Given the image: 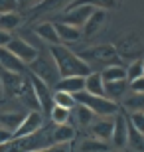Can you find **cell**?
<instances>
[{"label":"cell","mask_w":144,"mask_h":152,"mask_svg":"<svg viewBox=\"0 0 144 152\" xmlns=\"http://www.w3.org/2000/svg\"><path fill=\"white\" fill-rule=\"evenodd\" d=\"M50 117H51V123L53 124H69V121H71V111L69 109H63V107H57V105H53V109L50 111Z\"/></svg>","instance_id":"f1b7e54d"},{"label":"cell","mask_w":144,"mask_h":152,"mask_svg":"<svg viewBox=\"0 0 144 152\" xmlns=\"http://www.w3.org/2000/svg\"><path fill=\"white\" fill-rule=\"evenodd\" d=\"M75 101L79 103V105H85V107H89L91 111H93L97 117H115V115L121 113V103L116 101H111L109 97H97V95H91V93H87V91H83V93H77L75 95Z\"/></svg>","instance_id":"3957f363"},{"label":"cell","mask_w":144,"mask_h":152,"mask_svg":"<svg viewBox=\"0 0 144 152\" xmlns=\"http://www.w3.org/2000/svg\"><path fill=\"white\" fill-rule=\"evenodd\" d=\"M101 75H103V79H105V83L122 81V79H126V67H122V65H111V67L103 69Z\"/></svg>","instance_id":"4316f807"},{"label":"cell","mask_w":144,"mask_h":152,"mask_svg":"<svg viewBox=\"0 0 144 152\" xmlns=\"http://www.w3.org/2000/svg\"><path fill=\"white\" fill-rule=\"evenodd\" d=\"M30 67H32V75H36V77H39L42 81H45L50 87H56V85L59 83L61 75H59V69H57L50 50L39 51V56L36 57V61H34Z\"/></svg>","instance_id":"277c9868"},{"label":"cell","mask_w":144,"mask_h":152,"mask_svg":"<svg viewBox=\"0 0 144 152\" xmlns=\"http://www.w3.org/2000/svg\"><path fill=\"white\" fill-rule=\"evenodd\" d=\"M8 50H10L20 61L26 63V65H32V63L36 61V57L39 56L38 48L32 45L30 42H26L24 38H12V42L8 44Z\"/></svg>","instance_id":"8992f818"},{"label":"cell","mask_w":144,"mask_h":152,"mask_svg":"<svg viewBox=\"0 0 144 152\" xmlns=\"http://www.w3.org/2000/svg\"><path fill=\"white\" fill-rule=\"evenodd\" d=\"M128 87H130L132 93H144V75L134 79V81H128Z\"/></svg>","instance_id":"836d02e7"},{"label":"cell","mask_w":144,"mask_h":152,"mask_svg":"<svg viewBox=\"0 0 144 152\" xmlns=\"http://www.w3.org/2000/svg\"><path fill=\"white\" fill-rule=\"evenodd\" d=\"M115 4H116V0H75L69 8H75V6H93V8H99V10H107V8H113Z\"/></svg>","instance_id":"f546056e"},{"label":"cell","mask_w":144,"mask_h":152,"mask_svg":"<svg viewBox=\"0 0 144 152\" xmlns=\"http://www.w3.org/2000/svg\"><path fill=\"white\" fill-rule=\"evenodd\" d=\"M12 138H14V132H10L8 129H2V126H0V146L6 144V142H10Z\"/></svg>","instance_id":"d590c367"},{"label":"cell","mask_w":144,"mask_h":152,"mask_svg":"<svg viewBox=\"0 0 144 152\" xmlns=\"http://www.w3.org/2000/svg\"><path fill=\"white\" fill-rule=\"evenodd\" d=\"M44 2V0H18V6H22V8H26V10H34L36 6H39Z\"/></svg>","instance_id":"e575fe53"},{"label":"cell","mask_w":144,"mask_h":152,"mask_svg":"<svg viewBox=\"0 0 144 152\" xmlns=\"http://www.w3.org/2000/svg\"><path fill=\"white\" fill-rule=\"evenodd\" d=\"M128 142V117L122 113L115 115V129H113V148H126Z\"/></svg>","instance_id":"30bf717a"},{"label":"cell","mask_w":144,"mask_h":152,"mask_svg":"<svg viewBox=\"0 0 144 152\" xmlns=\"http://www.w3.org/2000/svg\"><path fill=\"white\" fill-rule=\"evenodd\" d=\"M109 152H132V150H128V148H113Z\"/></svg>","instance_id":"74e56055"},{"label":"cell","mask_w":144,"mask_h":152,"mask_svg":"<svg viewBox=\"0 0 144 152\" xmlns=\"http://www.w3.org/2000/svg\"><path fill=\"white\" fill-rule=\"evenodd\" d=\"M30 81L34 85V93H36V99L39 103V109L42 111H51L53 109V93H51V87L32 73H30Z\"/></svg>","instance_id":"ba28073f"},{"label":"cell","mask_w":144,"mask_h":152,"mask_svg":"<svg viewBox=\"0 0 144 152\" xmlns=\"http://www.w3.org/2000/svg\"><path fill=\"white\" fill-rule=\"evenodd\" d=\"M26 115L28 113H12V111L0 113V126L2 129H8L10 132H16L18 126L22 124V121L26 118Z\"/></svg>","instance_id":"44dd1931"},{"label":"cell","mask_w":144,"mask_h":152,"mask_svg":"<svg viewBox=\"0 0 144 152\" xmlns=\"http://www.w3.org/2000/svg\"><path fill=\"white\" fill-rule=\"evenodd\" d=\"M126 148H128V150H132V152H144V134L138 132L130 123H128V142H126Z\"/></svg>","instance_id":"cb8c5ba5"},{"label":"cell","mask_w":144,"mask_h":152,"mask_svg":"<svg viewBox=\"0 0 144 152\" xmlns=\"http://www.w3.org/2000/svg\"><path fill=\"white\" fill-rule=\"evenodd\" d=\"M85 91L97 97H105V79L101 71H93L91 75L85 77Z\"/></svg>","instance_id":"ac0fdd59"},{"label":"cell","mask_w":144,"mask_h":152,"mask_svg":"<svg viewBox=\"0 0 144 152\" xmlns=\"http://www.w3.org/2000/svg\"><path fill=\"white\" fill-rule=\"evenodd\" d=\"M20 6H18V0H0V16L2 14H10V12H16Z\"/></svg>","instance_id":"d6a6232c"},{"label":"cell","mask_w":144,"mask_h":152,"mask_svg":"<svg viewBox=\"0 0 144 152\" xmlns=\"http://www.w3.org/2000/svg\"><path fill=\"white\" fill-rule=\"evenodd\" d=\"M73 117H75V121H77L79 126H85V129H89V126L97 121V115H95L89 107L79 105V103H77V107L73 109Z\"/></svg>","instance_id":"7402d4cb"},{"label":"cell","mask_w":144,"mask_h":152,"mask_svg":"<svg viewBox=\"0 0 144 152\" xmlns=\"http://www.w3.org/2000/svg\"><path fill=\"white\" fill-rule=\"evenodd\" d=\"M44 129V115L39 111H30L26 115V118L22 121V124L18 126V130L14 132V138H20V136H30L34 132Z\"/></svg>","instance_id":"9c48e42d"},{"label":"cell","mask_w":144,"mask_h":152,"mask_svg":"<svg viewBox=\"0 0 144 152\" xmlns=\"http://www.w3.org/2000/svg\"><path fill=\"white\" fill-rule=\"evenodd\" d=\"M10 42H12V34H10V32H4V30H0V48H8Z\"/></svg>","instance_id":"8d00e7d4"},{"label":"cell","mask_w":144,"mask_h":152,"mask_svg":"<svg viewBox=\"0 0 144 152\" xmlns=\"http://www.w3.org/2000/svg\"><path fill=\"white\" fill-rule=\"evenodd\" d=\"M113 150L111 142H103L99 138H85L81 144H79V152H109Z\"/></svg>","instance_id":"603a6c76"},{"label":"cell","mask_w":144,"mask_h":152,"mask_svg":"<svg viewBox=\"0 0 144 152\" xmlns=\"http://www.w3.org/2000/svg\"><path fill=\"white\" fill-rule=\"evenodd\" d=\"M0 67L4 71H10V73H22L26 63L20 61L8 48H0Z\"/></svg>","instance_id":"7c38bea8"},{"label":"cell","mask_w":144,"mask_h":152,"mask_svg":"<svg viewBox=\"0 0 144 152\" xmlns=\"http://www.w3.org/2000/svg\"><path fill=\"white\" fill-rule=\"evenodd\" d=\"M53 61H56L57 69H59L61 77H87L93 73V69L85 61L81 56H77L75 51H71L67 45L57 44V45H48Z\"/></svg>","instance_id":"6da1fadb"},{"label":"cell","mask_w":144,"mask_h":152,"mask_svg":"<svg viewBox=\"0 0 144 152\" xmlns=\"http://www.w3.org/2000/svg\"><path fill=\"white\" fill-rule=\"evenodd\" d=\"M51 144H56L53 142V126H50V129L44 126L42 130H38L30 136L12 138L10 142L0 146V152H36V150H44Z\"/></svg>","instance_id":"7a4b0ae2"},{"label":"cell","mask_w":144,"mask_h":152,"mask_svg":"<svg viewBox=\"0 0 144 152\" xmlns=\"http://www.w3.org/2000/svg\"><path fill=\"white\" fill-rule=\"evenodd\" d=\"M128 123L132 124L138 132L144 134V113H130L128 115Z\"/></svg>","instance_id":"1f68e13d"},{"label":"cell","mask_w":144,"mask_h":152,"mask_svg":"<svg viewBox=\"0 0 144 152\" xmlns=\"http://www.w3.org/2000/svg\"><path fill=\"white\" fill-rule=\"evenodd\" d=\"M22 26V16L18 12H10V14H2L0 16V30L4 32H12Z\"/></svg>","instance_id":"484cf974"},{"label":"cell","mask_w":144,"mask_h":152,"mask_svg":"<svg viewBox=\"0 0 144 152\" xmlns=\"http://www.w3.org/2000/svg\"><path fill=\"white\" fill-rule=\"evenodd\" d=\"M56 30H57V36H59L61 44L63 42H79V39L83 38L81 28H75V26H69V24L56 22Z\"/></svg>","instance_id":"d6986e66"},{"label":"cell","mask_w":144,"mask_h":152,"mask_svg":"<svg viewBox=\"0 0 144 152\" xmlns=\"http://www.w3.org/2000/svg\"><path fill=\"white\" fill-rule=\"evenodd\" d=\"M105 22H107V10H99V8H97V10L91 14V18L85 22V26L81 28L83 38H91V36H95L103 26H105Z\"/></svg>","instance_id":"4fadbf2b"},{"label":"cell","mask_w":144,"mask_h":152,"mask_svg":"<svg viewBox=\"0 0 144 152\" xmlns=\"http://www.w3.org/2000/svg\"><path fill=\"white\" fill-rule=\"evenodd\" d=\"M144 75V67H142V59H134L130 61V65L126 67V79L128 81H134Z\"/></svg>","instance_id":"4dcf8cb0"},{"label":"cell","mask_w":144,"mask_h":152,"mask_svg":"<svg viewBox=\"0 0 144 152\" xmlns=\"http://www.w3.org/2000/svg\"><path fill=\"white\" fill-rule=\"evenodd\" d=\"M2 95H4V87H2V77H0V99H2Z\"/></svg>","instance_id":"f35d334b"},{"label":"cell","mask_w":144,"mask_h":152,"mask_svg":"<svg viewBox=\"0 0 144 152\" xmlns=\"http://www.w3.org/2000/svg\"><path fill=\"white\" fill-rule=\"evenodd\" d=\"M89 129H91L93 138H99V140H103V142H111L113 140L115 121H111V118H97Z\"/></svg>","instance_id":"8fae6325"},{"label":"cell","mask_w":144,"mask_h":152,"mask_svg":"<svg viewBox=\"0 0 144 152\" xmlns=\"http://www.w3.org/2000/svg\"><path fill=\"white\" fill-rule=\"evenodd\" d=\"M81 57L91 65V69L95 65H103V69L111 67V65H118V51L115 45H95L89 50L81 51Z\"/></svg>","instance_id":"5b68a950"},{"label":"cell","mask_w":144,"mask_h":152,"mask_svg":"<svg viewBox=\"0 0 144 152\" xmlns=\"http://www.w3.org/2000/svg\"><path fill=\"white\" fill-rule=\"evenodd\" d=\"M122 107L128 109L130 113H144V93H132L130 91V95L124 97Z\"/></svg>","instance_id":"d4e9b609"},{"label":"cell","mask_w":144,"mask_h":152,"mask_svg":"<svg viewBox=\"0 0 144 152\" xmlns=\"http://www.w3.org/2000/svg\"><path fill=\"white\" fill-rule=\"evenodd\" d=\"M97 10L93 6H75V8H69L59 16L61 24H69V26H75V28H83L85 22H87L91 14Z\"/></svg>","instance_id":"52a82bcc"},{"label":"cell","mask_w":144,"mask_h":152,"mask_svg":"<svg viewBox=\"0 0 144 152\" xmlns=\"http://www.w3.org/2000/svg\"><path fill=\"white\" fill-rule=\"evenodd\" d=\"M142 67H144V59H142Z\"/></svg>","instance_id":"ab89813d"},{"label":"cell","mask_w":144,"mask_h":152,"mask_svg":"<svg viewBox=\"0 0 144 152\" xmlns=\"http://www.w3.org/2000/svg\"><path fill=\"white\" fill-rule=\"evenodd\" d=\"M56 91H63L69 95H77L85 91V77H61L59 83L56 85Z\"/></svg>","instance_id":"2e32d148"},{"label":"cell","mask_w":144,"mask_h":152,"mask_svg":"<svg viewBox=\"0 0 144 152\" xmlns=\"http://www.w3.org/2000/svg\"><path fill=\"white\" fill-rule=\"evenodd\" d=\"M2 77V87H4V95H20V91L24 87V81L20 73H10V71H4L0 75Z\"/></svg>","instance_id":"5bb4252c"},{"label":"cell","mask_w":144,"mask_h":152,"mask_svg":"<svg viewBox=\"0 0 144 152\" xmlns=\"http://www.w3.org/2000/svg\"><path fill=\"white\" fill-rule=\"evenodd\" d=\"M53 105L73 111V109L77 107V101H75V97L69 95V93H63V91H53Z\"/></svg>","instance_id":"83f0119b"},{"label":"cell","mask_w":144,"mask_h":152,"mask_svg":"<svg viewBox=\"0 0 144 152\" xmlns=\"http://www.w3.org/2000/svg\"><path fill=\"white\" fill-rule=\"evenodd\" d=\"M36 36H38L44 44H48V45L61 44V39H59V36H57V30H56V24L53 22H42L39 26H36Z\"/></svg>","instance_id":"9a60e30c"},{"label":"cell","mask_w":144,"mask_h":152,"mask_svg":"<svg viewBox=\"0 0 144 152\" xmlns=\"http://www.w3.org/2000/svg\"><path fill=\"white\" fill-rule=\"evenodd\" d=\"M75 140V129L71 124H53V142L56 144H71Z\"/></svg>","instance_id":"ffe728a7"},{"label":"cell","mask_w":144,"mask_h":152,"mask_svg":"<svg viewBox=\"0 0 144 152\" xmlns=\"http://www.w3.org/2000/svg\"><path fill=\"white\" fill-rule=\"evenodd\" d=\"M126 91H130V87H128V79L105 83V97H109L111 101H116V103H118L121 99H124Z\"/></svg>","instance_id":"e0dca14e"}]
</instances>
